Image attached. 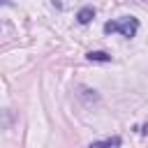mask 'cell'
<instances>
[{"label":"cell","instance_id":"obj_3","mask_svg":"<svg viewBox=\"0 0 148 148\" xmlns=\"http://www.w3.org/2000/svg\"><path fill=\"white\" fill-rule=\"evenodd\" d=\"M86 58H88L90 62H109V60H111V56L104 53V51H90Z\"/></svg>","mask_w":148,"mask_h":148},{"label":"cell","instance_id":"obj_1","mask_svg":"<svg viewBox=\"0 0 148 148\" xmlns=\"http://www.w3.org/2000/svg\"><path fill=\"white\" fill-rule=\"evenodd\" d=\"M136 30H139V21H136L134 16H123V18H118V21L104 23V32H123V37H127V39L134 37Z\"/></svg>","mask_w":148,"mask_h":148},{"label":"cell","instance_id":"obj_2","mask_svg":"<svg viewBox=\"0 0 148 148\" xmlns=\"http://www.w3.org/2000/svg\"><path fill=\"white\" fill-rule=\"evenodd\" d=\"M120 146V139L113 136V139H104V141H92L90 148H118Z\"/></svg>","mask_w":148,"mask_h":148},{"label":"cell","instance_id":"obj_4","mask_svg":"<svg viewBox=\"0 0 148 148\" xmlns=\"http://www.w3.org/2000/svg\"><path fill=\"white\" fill-rule=\"evenodd\" d=\"M92 16H95V9H92V7H83V9L79 12V16H76V18H79V23H88Z\"/></svg>","mask_w":148,"mask_h":148}]
</instances>
